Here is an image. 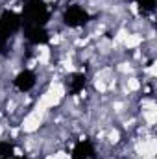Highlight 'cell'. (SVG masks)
Instances as JSON below:
<instances>
[{"mask_svg": "<svg viewBox=\"0 0 157 159\" xmlns=\"http://www.w3.org/2000/svg\"><path fill=\"white\" fill-rule=\"evenodd\" d=\"M126 89H128V93L129 91H139L141 89V81L137 78H128L126 80Z\"/></svg>", "mask_w": 157, "mask_h": 159, "instance_id": "obj_4", "label": "cell"}, {"mask_svg": "<svg viewBox=\"0 0 157 159\" xmlns=\"http://www.w3.org/2000/svg\"><path fill=\"white\" fill-rule=\"evenodd\" d=\"M142 41H144V37H142L141 34H131V35L128 34L126 39H124V46H126L128 50H131V48H137Z\"/></svg>", "mask_w": 157, "mask_h": 159, "instance_id": "obj_3", "label": "cell"}, {"mask_svg": "<svg viewBox=\"0 0 157 159\" xmlns=\"http://www.w3.org/2000/svg\"><path fill=\"white\" fill-rule=\"evenodd\" d=\"M94 89H96L98 93H105V91H107V87H105V80H96V81H94Z\"/></svg>", "mask_w": 157, "mask_h": 159, "instance_id": "obj_5", "label": "cell"}, {"mask_svg": "<svg viewBox=\"0 0 157 159\" xmlns=\"http://www.w3.org/2000/svg\"><path fill=\"white\" fill-rule=\"evenodd\" d=\"M59 104V98L54 94V93H44L43 96L39 98V102H37V113H44L46 109H50V107H54V106H57Z\"/></svg>", "mask_w": 157, "mask_h": 159, "instance_id": "obj_1", "label": "cell"}, {"mask_svg": "<svg viewBox=\"0 0 157 159\" xmlns=\"http://www.w3.org/2000/svg\"><path fill=\"white\" fill-rule=\"evenodd\" d=\"M109 141H111L113 144H117L118 141H120V133H118L117 129H113V131H109Z\"/></svg>", "mask_w": 157, "mask_h": 159, "instance_id": "obj_6", "label": "cell"}, {"mask_svg": "<svg viewBox=\"0 0 157 159\" xmlns=\"http://www.w3.org/2000/svg\"><path fill=\"white\" fill-rule=\"evenodd\" d=\"M59 41H61V37H59V35H54V37L50 39V43H52V44H57Z\"/></svg>", "mask_w": 157, "mask_h": 159, "instance_id": "obj_7", "label": "cell"}, {"mask_svg": "<svg viewBox=\"0 0 157 159\" xmlns=\"http://www.w3.org/2000/svg\"><path fill=\"white\" fill-rule=\"evenodd\" d=\"M46 159H56V156H46Z\"/></svg>", "mask_w": 157, "mask_h": 159, "instance_id": "obj_9", "label": "cell"}, {"mask_svg": "<svg viewBox=\"0 0 157 159\" xmlns=\"http://www.w3.org/2000/svg\"><path fill=\"white\" fill-rule=\"evenodd\" d=\"M4 135V126H0V137Z\"/></svg>", "mask_w": 157, "mask_h": 159, "instance_id": "obj_8", "label": "cell"}, {"mask_svg": "<svg viewBox=\"0 0 157 159\" xmlns=\"http://www.w3.org/2000/svg\"><path fill=\"white\" fill-rule=\"evenodd\" d=\"M41 113H37V111H34V113H30V115H26L24 117V120H22V129L24 131H28V133H32V131H35V129H39L41 126Z\"/></svg>", "mask_w": 157, "mask_h": 159, "instance_id": "obj_2", "label": "cell"}]
</instances>
